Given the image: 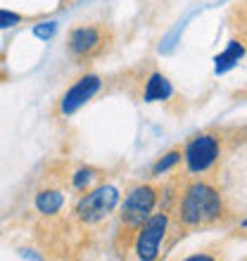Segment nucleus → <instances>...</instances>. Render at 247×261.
I'll use <instances>...</instances> for the list:
<instances>
[{"label":"nucleus","instance_id":"nucleus-1","mask_svg":"<svg viewBox=\"0 0 247 261\" xmlns=\"http://www.w3.org/2000/svg\"><path fill=\"white\" fill-rule=\"evenodd\" d=\"M226 214V199L219 188L205 178H192L179 193V226L197 230L219 223Z\"/></svg>","mask_w":247,"mask_h":261},{"label":"nucleus","instance_id":"nucleus-2","mask_svg":"<svg viewBox=\"0 0 247 261\" xmlns=\"http://www.w3.org/2000/svg\"><path fill=\"white\" fill-rule=\"evenodd\" d=\"M119 233L117 245L124 240V247L133 240L136 230L147 216L159 206V188L155 183H138L126 193L124 202H119Z\"/></svg>","mask_w":247,"mask_h":261},{"label":"nucleus","instance_id":"nucleus-3","mask_svg":"<svg viewBox=\"0 0 247 261\" xmlns=\"http://www.w3.org/2000/svg\"><path fill=\"white\" fill-rule=\"evenodd\" d=\"M224 157V136L219 130H202L192 136L183 147L185 171L192 178H205Z\"/></svg>","mask_w":247,"mask_h":261},{"label":"nucleus","instance_id":"nucleus-4","mask_svg":"<svg viewBox=\"0 0 247 261\" xmlns=\"http://www.w3.org/2000/svg\"><path fill=\"white\" fill-rule=\"evenodd\" d=\"M119 202H121L119 188L110 186V183H100V186L81 193L74 206V219L81 226H100L114 214Z\"/></svg>","mask_w":247,"mask_h":261},{"label":"nucleus","instance_id":"nucleus-5","mask_svg":"<svg viewBox=\"0 0 247 261\" xmlns=\"http://www.w3.org/2000/svg\"><path fill=\"white\" fill-rule=\"evenodd\" d=\"M169 228H171V214H169V209L152 212L140 223V228L136 230L133 240H131V247L136 252V259H140V261L157 259L162 254V247H164V240H166V235H169Z\"/></svg>","mask_w":247,"mask_h":261},{"label":"nucleus","instance_id":"nucleus-6","mask_svg":"<svg viewBox=\"0 0 247 261\" xmlns=\"http://www.w3.org/2000/svg\"><path fill=\"white\" fill-rule=\"evenodd\" d=\"M112 34L105 24H81L67 34V53L76 62H88L105 55L110 48Z\"/></svg>","mask_w":247,"mask_h":261},{"label":"nucleus","instance_id":"nucleus-7","mask_svg":"<svg viewBox=\"0 0 247 261\" xmlns=\"http://www.w3.org/2000/svg\"><path fill=\"white\" fill-rule=\"evenodd\" d=\"M100 90H103V76H97V74L79 76V79L60 95V100H57V114L64 119L74 117L76 112L83 110Z\"/></svg>","mask_w":247,"mask_h":261},{"label":"nucleus","instance_id":"nucleus-8","mask_svg":"<svg viewBox=\"0 0 247 261\" xmlns=\"http://www.w3.org/2000/svg\"><path fill=\"white\" fill-rule=\"evenodd\" d=\"M171 95H174V86H171V81H169L164 74L152 71V74L145 79L143 102H166Z\"/></svg>","mask_w":247,"mask_h":261},{"label":"nucleus","instance_id":"nucleus-9","mask_svg":"<svg viewBox=\"0 0 247 261\" xmlns=\"http://www.w3.org/2000/svg\"><path fill=\"white\" fill-rule=\"evenodd\" d=\"M64 206V193L60 188H41L34 197V209L41 216L50 219V216H57Z\"/></svg>","mask_w":247,"mask_h":261},{"label":"nucleus","instance_id":"nucleus-10","mask_svg":"<svg viewBox=\"0 0 247 261\" xmlns=\"http://www.w3.org/2000/svg\"><path fill=\"white\" fill-rule=\"evenodd\" d=\"M242 57H245V45H242V41H231L221 55L214 57V71H216V74H226V71H231L235 64L240 62Z\"/></svg>","mask_w":247,"mask_h":261},{"label":"nucleus","instance_id":"nucleus-11","mask_svg":"<svg viewBox=\"0 0 247 261\" xmlns=\"http://www.w3.org/2000/svg\"><path fill=\"white\" fill-rule=\"evenodd\" d=\"M100 178V171L93 169V166H79L74 173H71V188L76 193H86L93 188V183Z\"/></svg>","mask_w":247,"mask_h":261},{"label":"nucleus","instance_id":"nucleus-12","mask_svg":"<svg viewBox=\"0 0 247 261\" xmlns=\"http://www.w3.org/2000/svg\"><path fill=\"white\" fill-rule=\"evenodd\" d=\"M183 162V150L181 147H174L164 154V157H159L155 164H152V176H164V173L174 171L176 166Z\"/></svg>","mask_w":247,"mask_h":261},{"label":"nucleus","instance_id":"nucleus-13","mask_svg":"<svg viewBox=\"0 0 247 261\" xmlns=\"http://www.w3.org/2000/svg\"><path fill=\"white\" fill-rule=\"evenodd\" d=\"M57 29H60V24H57L55 19L38 21V24L34 27V36H36V38H41V41H50V38L57 34Z\"/></svg>","mask_w":247,"mask_h":261},{"label":"nucleus","instance_id":"nucleus-14","mask_svg":"<svg viewBox=\"0 0 247 261\" xmlns=\"http://www.w3.org/2000/svg\"><path fill=\"white\" fill-rule=\"evenodd\" d=\"M24 17L19 12H10V10H0V29H14L19 27Z\"/></svg>","mask_w":247,"mask_h":261}]
</instances>
